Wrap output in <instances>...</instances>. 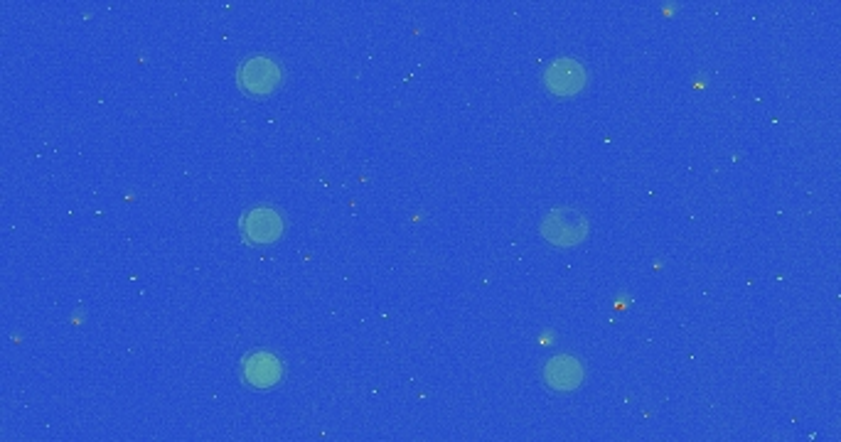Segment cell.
<instances>
[{
	"label": "cell",
	"mask_w": 841,
	"mask_h": 442,
	"mask_svg": "<svg viewBox=\"0 0 841 442\" xmlns=\"http://www.w3.org/2000/svg\"><path fill=\"white\" fill-rule=\"evenodd\" d=\"M541 236L554 246H576L586 239L588 221L578 209L559 207L541 221Z\"/></svg>",
	"instance_id": "6da1fadb"
},
{
	"label": "cell",
	"mask_w": 841,
	"mask_h": 442,
	"mask_svg": "<svg viewBox=\"0 0 841 442\" xmlns=\"http://www.w3.org/2000/svg\"><path fill=\"white\" fill-rule=\"evenodd\" d=\"M281 82V67L269 57H251L241 64L239 84L249 94H269Z\"/></svg>",
	"instance_id": "7a4b0ae2"
},
{
	"label": "cell",
	"mask_w": 841,
	"mask_h": 442,
	"mask_svg": "<svg viewBox=\"0 0 841 442\" xmlns=\"http://www.w3.org/2000/svg\"><path fill=\"white\" fill-rule=\"evenodd\" d=\"M546 86L559 96H571L586 86V69L573 59H559L546 72Z\"/></svg>",
	"instance_id": "3957f363"
},
{
	"label": "cell",
	"mask_w": 841,
	"mask_h": 442,
	"mask_svg": "<svg viewBox=\"0 0 841 442\" xmlns=\"http://www.w3.org/2000/svg\"><path fill=\"white\" fill-rule=\"evenodd\" d=\"M283 231V221L269 207H256L246 214L244 234L251 244H269Z\"/></svg>",
	"instance_id": "277c9868"
},
{
	"label": "cell",
	"mask_w": 841,
	"mask_h": 442,
	"mask_svg": "<svg viewBox=\"0 0 841 442\" xmlns=\"http://www.w3.org/2000/svg\"><path fill=\"white\" fill-rule=\"evenodd\" d=\"M244 376L251 386H276L283 376V364L269 352H254L244 361Z\"/></svg>",
	"instance_id": "5b68a950"
},
{
	"label": "cell",
	"mask_w": 841,
	"mask_h": 442,
	"mask_svg": "<svg viewBox=\"0 0 841 442\" xmlns=\"http://www.w3.org/2000/svg\"><path fill=\"white\" fill-rule=\"evenodd\" d=\"M544 381L556 391H573V388L581 386L583 381V366L581 361L573 357H554L546 364L544 369Z\"/></svg>",
	"instance_id": "8992f818"
}]
</instances>
